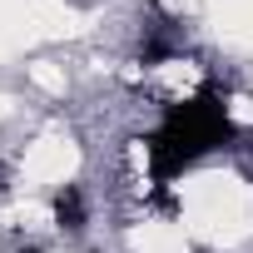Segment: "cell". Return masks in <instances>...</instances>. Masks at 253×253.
Masks as SVG:
<instances>
[{
  "label": "cell",
  "mask_w": 253,
  "mask_h": 253,
  "mask_svg": "<svg viewBox=\"0 0 253 253\" xmlns=\"http://www.w3.org/2000/svg\"><path fill=\"white\" fill-rule=\"evenodd\" d=\"M55 218H60L65 228H80V223H84V204H80L75 189H65V194L55 199Z\"/></svg>",
  "instance_id": "2"
},
{
  "label": "cell",
  "mask_w": 253,
  "mask_h": 253,
  "mask_svg": "<svg viewBox=\"0 0 253 253\" xmlns=\"http://www.w3.org/2000/svg\"><path fill=\"white\" fill-rule=\"evenodd\" d=\"M228 139V114L218 104V94H199L179 109H169L164 129L149 139V179L164 184L169 174H179L184 164H194L204 149Z\"/></svg>",
  "instance_id": "1"
}]
</instances>
